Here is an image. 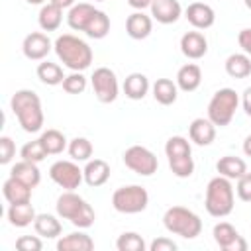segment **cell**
<instances>
[{
  "instance_id": "28",
  "label": "cell",
  "mask_w": 251,
  "mask_h": 251,
  "mask_svg": "<svg viewBox=\"0 0 251 251\" xmlns=\"http://www.w3.org/2000/svg\"><path fill=\"white\" fill-rule=\"evenodd\" d=\"M37 22H39V27L43 31H55L59 29L61 22H63V8L47 2L41 6L39 10V16H37Z\"/></svg>"
},
{
  "instance_id": "35",
  "label": "cell",
  "mask_w": 251,
  "mask_h": 251,
  "mask_svg": "<svg viewBox=\"0 0 251 251\" xmlns=\"http://www.w3.org/2000/svg\"><path fill=\"white\" fill-rule=\"evenodd\" d=\"M165 155H167V159H171V157H182V155H192L190 141L184 139L182 135L169 137L167 143H165Z\"/></svg>"
},
{
  "instance_id": "49",
  "label": "cell",
  "mask_w": 251,
  "mask_h": 251,
  "mask_svg": "<svg viewBox=\"0 0 251 251\" xmlns=\"http://www.w3.org/2000/svg\"><path fill=\"white\" fill-rule=\"evenodd\" d=\"M27 4H33V6H39V4H43L45 0H25Z\"/></svg>"
},
{
  "instance_id": "42",
  "label": "cell",
  "mask_w": 251,
  "mask_h": 251,
  "mask_svg": "<svg viewBox=\"0 0 251 251\" xmlns=\"http://www.w3.org/2000/svg\"><path fill=\"white\" fill-rule=\"evenodd\" d=\"M235 192L239 196V200L243 202H251V173H245L237 178V186Z\"/></svg>"
},
{
  "instance_id": "27",
  "label": "cell",
  "mask_w": 251,
  "mask_h": 251,
  "mask_svg": "<svg viewBox=\"0 0 251 251\" xmlns=\"http://www.w3.org/2000/svg\"><path fill=\"white\" fill-rule=\"evenodd\" d=\"M33 229L39 237H47V239H55L63 231L61 222L53 214H37L33 222Z\"/></svg>"
},
{
  "instance_id": "30",
  "label": "cell",
  "mask_w": 251,
  "mask_h": 251,
  "mask_svg": "<svg viewBox=\"0 0 251 251\" xmlns=\"http://www.w3.org/2000/svg\"><path fill=\"white\" fill-rule=\"evenodd\" d=\"M226 73L231 78H247L251 75V59L247 53H231L226 59Z\"/></svg>"
},
{
  "instance_id": "33",
  "label": "cell",
  "mask_w": 251,
  "mask_h": 251,
  "mask_svg": "<svg viewBox=\"0 0 251 251\" xmlns=\"http://www.w3.org/2000/svg\"><path fill=\"white\" fill-rule=\"evenodd\" d=\"M108 31H110V18L106 16V12L96 10V14H94L92 20L88 22L84 33H86L88 37H92V39H102V37L108 35Z\"/></svg>"
},
{
  "instance_id": "32",
  "label": "cell",
  "mask_w": 251,
  "mask_h": 251,
  "mask_svg": "<svg viewBox=\"0 0 251 251\" xmlns=\"http://www.w3.org/2000/svg\"><path fill=\"white\" fill-rule=\"evenodd\" d=\"M39 141H41V145L45 147L47 155H59V153H63V151L69 147L67 137H65L59 129H45V131L41 133Z\"/></svg>"
},
{
  "instance_id": "24",
  "label": "cell",
  "mask_w": 251,
  "mask_h": 251,
  "mask_svg": "<svg viewBox=\"0 0 251 251\" xmlns=\"http://www.w3.org/2000/svg\"><path fill=\"white\" fill-rule=\"evenodd\" d=\"M10 176H16L18 180H22L24 184L35 188L41 180V173L37 169V163H31V161H18L12 169H10Z\"/></svg>"
},
{
  "instance_id": "44",
  "label": "cell",
  "mask_w": 251,
  "mask_h": 251,
  "mask_svg": "<svg viewBox=\"0 0 251 251\" xmlns=\"http://www.w3.org/2000/svg\"><path fill=\"white\" fill-rule=\"evenodd\" d=\"M237 43H239V47L243 49V53L251 55V27H245V29L239 31V35H237Z\"/></svg>"
},
{
  "instance_id": "9",
  "label": "cell",
  "mask_w": 251,
  "mask_h": 251,
  "mask_svg": "<svg viewBox=\"0 0 251 251\" xmlns=\"http://www.w3.org/2000/svg\"><path fill=\"white\" fill-rule=\"evenodd\" d=\"M90 82H92V90H94V96L102 102V104H110L118 98V92H120V86H118V76L112 69L108 67H98L92 76H90Z\"/></svg>"
},
{
  "instance_id": "31",
  "label": "cell",
  "mask_w": 251,
  "mask_h": 251,
  "mask_svg": "<svg viewBox=\"0 0 251 251\" xmlns=\"http://www.w3.org/2000/svg\"><path fill=\"white\" fill-rule=\"evenodd\" d=\"M37 78L47 86H57V84H63L65 75H63L61 65L51 63V61H43L37 65Z\"/></svg>"
},
{
  "instance_id": "25",
  "label": "cell",
  "mask_w": 251,
  "mask_h": 251,
  "mask_svg": "<svg viewBox=\"0 0 251 251\" xmlns=\"http://www.w3.org/2000/svg\"><path fill=\"white\" fill-rule=\"evenodd\" d=\"M216 171L229 178V180H237L241 175L247 173V165L241 157H235V155H226V157H220V161L216 163Z\"/></svg>"
},
{
  "instance_id": "18",
  "label": "cell",
  "mask_w": 251,
  "mask_h": 251,
  "mask_svg": "<svg viewBox=\"0 0 251 251\" xmlns=\"http://www.w3.org/2000/svg\"><path fill=\"white\" fill-rule=\"evenodd\" d=\"M94 14H96V8H94L92 4H88V2H78V4H75L73 8H69L67 24H69V27L75 29V31H84Z\"/></svg>"
},
{
  "instance_id": "22",
  "label": "cell",
  "mask_w": 251,
  "mask_h": 251,
  "mask_svg": "<svg viewBox=\"0 0 251 251\" xmlns=\"http://www.w3.org/2000/svg\"><path fill=\"white\" fill-rule=\"evenodd\" d=\"M92 249H94L92 237L82 231L67 233L57 241V251H92Z\"/></svg>"
},
{
  "instance_id": "15",
  "label": "cell",
  "mask_w": 251,
  "mask_h": 251,
  "mask_svg": "<svg viewBox=\"0 0 251 251\" xmlns=\"http://www.w3.org/2000/svg\"><path fill=\"white\" fill-rule=\"evenodd\" d=\"M188 135H190L192 143L206 147L216 139V126L212 124L210 118H196L188 126Z\"/></svg>"
},
{
  "instance_id": "45",
  "label": "cell",
  "mask_w": 251,
  "mask_h": 251,
  "mask_svg": "<svg viewBox=\"0 0 251 251\" xmlns=\"http://www.w3.org/2000/svg\"><path fill=\"white\" fill-rule=\"evenodd\" d=\"M241 104H243V110L245 114L251 118V86H247L243 90V96H241Z\"/></svg>"
},
{
  "instance_id": "23",
  "label": "cell",
  "mask_w": 251,
  "mask_h": 251,
  "mask_svg": "<svg viewBox=\"0 0 251 251\" xmlns=\"http://www.w3.org/2000/svg\"><path fill=\"white\" fill-rule=\"evenodd\" d=\"M149 92V78L143 73H131L124 80V94L129 100H143Z\"/></svg>"
},
{
  "instance_id": "2",
  "label": "cell",
  "mask_w": 251,
  "mask_h": 251,
  "mask_svg": "<svg viewBox=\"0 0 251 251\" xmlns=\"http://www.w3.org/2000/svg\"><path fill=\"white\" fill-rule=\"evenodd\" d=\"M53 49L59 57V61L71 69V71H84L90 67L92 63V49L88 47V43L73 33H63L55 39Z\"/></svg>"
},
{
  "instance_id": "3",
  "label": "cell",
  "mask_w": 251,
  "mask_h": 251,
  "mask_svg": "<svg viewBox=\"0 0 251 251\" xmlns=\"http://www.w3.org/2000/svg\"><path fill=\"white\" fill-rule=\"evenodd\" d=\"M55 208H57L59 218L69 220L73 226H76L80 229L90 227L94 224V220H96V214H94L92 206L82 196H78L75 190H65L57 198Z\"/></svg>"
},
{
  "instance_id": "46",
  "label": "cell",
  "mask_w": 251,
  "mask_h": 251,
  "mask_svg": "<svg viewBox=\"0 0 251 251\" xmlns=\"http://www.w3.org/2000/svg\"><path fill=\"white\" fill-rule=\"evenodd\" d=\"M127 4L135 10H145V8H151L153 0H127Z\"/></svg>"
},
{
  "instance_id": "20",
  "label": "cell",
  "mask_w": 251,
  "mask_h": 251,
  "mask_svg": "<svg viewBox=\"0 0 251 251\" xmlns=\"http://www.w3.org/2000/svg\"><path fill=\"white\" fill-rule=\"evenodd\" d=\"M31 186L24 184L22 180H18L16 176H10L4 180L2 184V194L8 200V204H22V202H29L31 200Z\"/></svg>"
},
{
  "instance_id": "26",
  "label": "cell",
  "mask_w": 251,
  "mask_h": 251,
  "mask_svg": "<svg viewBox=\"0 0 251 251\" xmlns=\"http://www.w3.org/2000/svg\"><path fill=\"white\" fill-rule=\"evenodd\" d=\"M35 210L31 202H22V204H10L8 208V222L16 227H27L35 222Z\"/></svg>"
},
{
  "instance_id": "8",
  "label": "cell",
  "mask_w": 251,
  "mask_h": 251,
  "mask_svg": "<svg viewBox=\"0 0 251 251\" xmlns=\"http://www.w3.org/2000/svg\"><path fill=\"white\" fill-rule=\"evenodd\" d=\"M124 165L141 175V176H151L153 173H157V167H159V161L155 157L153 151H149L147 147L143 145H131L126 149L124 153Z\"/></svg>"
},
{
  "instance_id": "5",
  "label": "cell",
  "mask_w": 251,
  "mask_h": 251,
  "mask_svg": "<svg viewBox=\"0 0 251 251\" xmlns=\"http://www.w3.org/2000/svg\"><path fill=\"white\" fill-rule=\"evenodd\" d=\"M163 226L167 231L180 235L184 239H194L202 231V220L198 214L184 206H171L163 214Z\"/></svg>"
},
{
  "instance_id": "39",
  "label": "cell",
  "mask_w": 251,
  "mask_h": 251,
  "mask_svg": "<svg viewBox=\"0 0 251 251\" xmlns=\"http://www.w3.org/2000/svg\"><path fill=\"white\" fill-rule=\"evenodd\" d=\"M63 90L69 94H82L86 90V76L80 71H73L63 80Z\"/></svg>"
},
{
  "instance_id": "14",
  "label": "cell",
  "mask_w": 251,
  "mask_h": 251,
  "mask_svg": "<svg viewBox=\"0 0 251 251\" xmlns=\"http://www.w3.org/2000/svg\"><path fill=\"white\" fill-rule=\"evenodd\" d=\"M180 51H182L184 57H188L192 61L202 59L208 53V41H206L204 33H200V31H186L180 37Z\"/></svg>"
},
{
  "instance_id": "47",
  "label": "cell",
  "mask_w": 251,
  "mask_h": 251,
  "mask_svg": "<svg viewBox=\"0 0 251 251\" xmlns=\"http://www.w3.org/2000/svg\"><path fill=\"white\" fill-rule=\"evenodd\" d=\"M51 4H55V6H59V8H73L75 6V0H49Z\"/></svg>"
},
{
  "instance_id": "50",
  "label": "cell",
  "mask_w": 251,
  "mask_h": 251,
  "mask_svg": "<svg viewBox=\"0 0 251 251\" xmlns=\"http://www.w3.org/2000/svg\"><path fill=\"white\" fill-rule=\"evenodd\" d=\"M243 2H245V6H247V8L251 10V0H243Z\"/></svg>"
},
{
  "instance_id": "13",
  "label": "cell",
  "mask_w": 251,
  "mask_h": 251,
  "mask_svg": "<svg viewBox=\"0 0 251 251\" xmlns=\"http://www.w3.org/2000/svg\"><path fill=\"white\" fill-rule=\"evenodd\" d=\"M184 16H186L188 24L192 27H196V29H208L216 22V14H214L212 6L204 4V2H192V4H188Z\"/></svg>"
},
{
  "instance_id": "4",
  "label": "cell",
  "mask_w": 251,
  "mask_h": 251,
  "mask_svg": "<svg viewBox=\"0 0 251 251\" xmlns=\"http://www.w3.org/2000/svg\"><path fill=\"white\" fill-rule=\"evenodd\" d=\"M233 202H235V192L231 180L222 175L214 176L206 186V198H204L206 212L214 218H226L231 214Z\"/></svg>"
},
{
  "instance_id": "21",
  "label": "cell",
  "mask_w": 251,
  "mask_h": 251,
  "mask_svg": "<svg viewBox=\"0 0 251 251\" xmlns=\"http://www.w3.org/2000/svg\"><path fill=\"white\" fill-rule=\"evenodd\" d=\"M202 82V71L196 63H186L176 73V86L184 92H194Z\"/></svg>"
},
{
  "instance_id": "40",
  "label": "cell",
  "mask_w": 251,
  "mask_h": 251,
  "mask_svg": "<svg viewBox=\"0 0 251 251\" xmlns=\"http://www.w3.org/2000/svg\"><path fill=\"white\" fill-rule=\"evenodd\" d=\"M14 157H16V143L12 141V137L2 135L0 137V163L8 165Z\"/></svg>"
},
{
  "instance_id": "1",
  "label": "cell",
  "mask_w": 251,
  "mask_h": 251,
  "mask_svg": "<svg viewBox=\"0 0 251 251\" xmlns=\"http://www.w3.org/2000/svg\"><path fill=\"white\" fill-rule=\"evenodd\" d=\"M10 108H12L14 116L18 118V124L22 126L24 131L35 133L43 127L41 100L33 90H27V88L16 90L10 98Z\"/></svg>"
},
{
  "instance_id": "43",
  "label": "cell",
  "mask_w": 251,
  "mask_h": 251,
  "mask_svg": "<svg viewBox=\"0 0 251 251\" xmlns=\"http://www.w3.org/2000/svg\"><path fill=\"white\" fill-rule=\"evenodd\" d=\"M175 249H176V243L169 237H157L149 245V251H175Z\"/></svg>"
},
{
  "instance_id": "36",
  "label": "cell",
  "mask_w": 251,
  "mask_h": 251,
  "mask_svg": "<svg viewBox=\"0 0 251 251\" xmlns=\"http://www.w3.org/2000/svg\"><path fill=\"white\" fill-rule=\"evenodd\" d=\"M145 241L139 233L135 231H124L118 241H116V249L118 251H145Z\"/></svg>"
},
{
  "instance_id": "12",
  "label": "cell",
  "mask_w": 251,
  "mask_h": 251,
  "mask_svg": "<svg viewBox=\"0 0 251 251\" xmlns=\"http://www.w3.org/2000/svg\"><path fill=\"white\" fill-rule=\"evenodd\" d=\"M51 49H53V43L43 31L27 33L24 37V43H22V51L29 61H43Z\"/></svg>"
},
{
  "instance_id": "51",
  "label": "cell",
  "mask_w": 251,
  "mask_h": 251,
  "mask_svg": "<svg viewBox=\"0 0 251 251\" xmlns=\"http://www.w3.org/2000/svg\"><path fill=\"white\" fill-rule=\"evenodd\" d=\"M94 2H106V0H94Z\"/></svg>"
},
{
  "instance_id": "6",
  "label": "cell",
  "mask_w": 251,
  "mask_h": 251,
  "mask_svg": "<svg viewBox=\"0 0 251 251\" xmlns=\"http://www.w3.org/2000/svg\"><path fill=\"white\" fill-rule=\"evenodd\" d=\"M237 106H239L237 92L233 88H220L218 92H214V96L208 102V118L212 120L214 126L226 127L233 120Z\"/></svg>"
},
{
  "instance_id": "48",
  "label": "cell",
  "mask_w": 251,
  "mask_h": 251,
  "mask_svg": "<svg viewBox=\"0 0 251 251\" xmlns=\"http://www.w3.org/2000/svg\"><path fill=\"white\" fill-rule=\"evenodd\" d=\"M243 153H245L247 157H251V135H247L245 141H243Z\"/></svg>"
},
{
  "instance_id": "29",
  "label": "cell",
  "mask_w": 251,
  "mask_h": 251,
  "mask_svg": "<svg viewBox=\"0 0 251 251\" xmlns=\"http://www.w3.org/2000/svg\"><path fill=\"white\" fill-rule=\"evenodd\" d=\"M176 96H178V86L171 78H157L153 82V98L159 104L171 106L176 102Z\"/></svg>"
},
{
  "instance_id": "34",
  "label": "cell",
  "mask_w": 251,
  "mask_h": 251,
  "mask_svg": "<svg viewBox=\"0 0 251 251\" xmlns=\"http://www.w3.org/2000/svg\"><path fill=\"white\" fill-rule=\"evenodd\" d=\"M67 151H69V155H71V159L73 161H88L90 157H92V143L86 139V137H75V139H71L69 141V147H67Z\"/></svg>"
},
{
  "instance_id": "11",
  "label": "cell",
  "mask_w": 251,
  "mask_h": 251,
  "mask_svg": "<svg viewBox=\"0 0 251 251\" xmlns=\"http://www.w3.org/2000/svg\"><path fill=\"white\" fill-rule=\"evenodd\" d=\"M212 235H214V241L218 243V247L222 251H247V241L227 222L216 224Z\"/></svg>"
},
{
  "instance_id": "10",
  "label": "cell",
  "mask_w": 251,
  "mask_h": 251,
  "mask_svg": "<svg viewBox=\"0 0 251 251\" xmlns=\"http://www.w3.org/2000/svg\"><path fill=\"white\" fill-rule=\"evenodd\" d=\"M49 176L55 184H59L65 190H76L80 186V182L84 180V173L82 169L75 163V161H55L49 167Z\"/></svg>"
},
{
  "instance_id": "16",
  "label": "cell",
  "mask_w": 251,
  "mask_h": 251,
  "mask_svg": "<svg viewBox=\"0 0 251 251\" xmlns=\"http://www.w3.org/2000/svg\"><path fill=\"white\" fill-rule=\"evenodd\" d=\"M151 29H153V20H151V16L143 14V10L129 14L126 20V31L131 39H145V37H149Z\"/></svg>"
},
{
  "instance_id": "17",
  "label": "cell",
  "mask_w": 251,
  "mask_h": 251,
  "mask_svg": "<svg viewBox=\"0 0 251 251\" xmlns=\"http://www.w3.org/2000/svg\"><path fill=\"white\" fill-rule=\"evenodd\" d=\"M182 14L178 0H153L151 16L159 24H175Z\"/></svg>"
},
{
  "instance_id": "7",
  "label": "cell",
  "mask_w": 251,
  "mask_h": 251,
  "mask_svg": "<svg viewBox=\"0 0 251 251\" xmlns=\"http://www.w3.org/2000/svg\"><path fill=\"white\" fill-rule=\"evenodd\" d=\"M147 204H149V194L139 184L120 186L112 194V206L120 214H139L147 208Z\"/></svg>"
},
{
  "instance_id": "19",
  "label": "cell",
  "mask_w": 251,
  "mask_h": 251,
  "mask_svg": "<svg viewBox=\"0 0 251 251\" xmlns=\"http://www.w3.org/2000/svg\"><path fill=\"white\" fill-rule=\"evenodd\" d=\"M82 173L88 186H102L110 178V165L104 159H88Z\"/></svg>"
},
{
  "instance_id": "37",
  "label": "cell",
  "mask_w": 251,
  "mask_h": 251,
  "mask_svg": "<svg viewBox=\"0 0 251 251\" xmlns=\"http://www.w3.org/2000/svg\"><path fill=\"white\" fill-rule=\"evenodd\" d=\"M169 169L173 171L175 176H178V178H188V176L194 173V161H192V155L171 157V159H169Z\"/></svg>"
},
{
  "instance_id": "38",
  "label": "cell",
  "mask_w": 251,
  "mask_h": 251,
  "mask_svg": "<svg viewBox=\"0 0 251 251\" xmlns=\"http://www.w3.org/2000/svg\"><path fill=\"white\" fill-rule=\"evenodd\" d=\"M20 157H22L24 161L41 163V161L47 157V151H45V147L41 145V141L35 139V141H27V143L20 149Z\"/></svg>"
},
{
  "instance_id": "41",
  "label": "cell",
  "mask_w": 251,
  "mask_h": 251,
  "mask_svg": "<svg viewBox=\"0 0 251 251\" xmlns=\"http://www.w3.org/2000/svg\"><path fill=\"white\" fill-rule=\"evenodd\" d=\"M16 249H20V251H41L43 243L37 235H20L16 239Z\"/></svg>"
}]
</instances>
